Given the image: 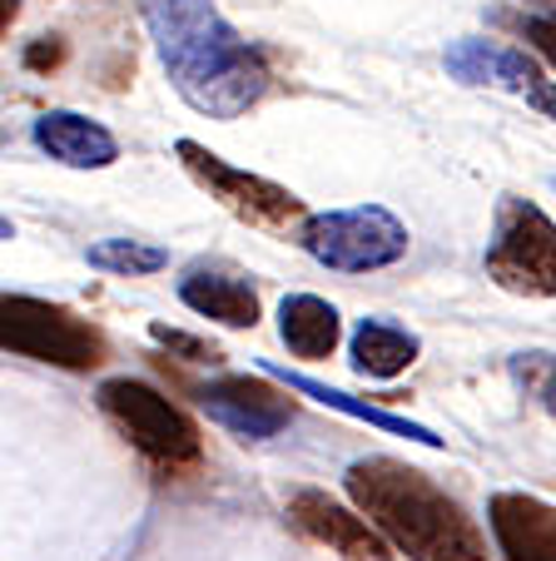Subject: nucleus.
Segmentation results:
<instances>
[{
    "mask_svg": "<svg viewBox=\"0 0 556 561\" xmlns=\"http://www.w3.org/2000/svg\"><path fill=\"white\" fill-rule=\"evenodd\" d=\"M145 31L174 95L209 119H239L269 95L263 55L224 21L214 0H139Z\"/></svg>",
    "mask_w": 556,
    "mask_h": 561,
    "instance_id": "obj_1",
    "label": "nucleus"
},
{
    "mask_svg": "<svg viewBox=\"0 0 556 561\" xmlns=\"http://www.w3.org/2000/svg\"><path fill=\"white\" fill-rule=\"evenodd\" d=\"M343 492L408 561H487V537L457 497L398 457H363L343 472Z\"/></svg>",
    "mask_w": 556,
    "mask_h": 561,
    "instance_id": "obj_2",
    "label": "nucleus"
},
{
    "mask_svg": "<svg viewBox=\"0 0 556 561\" xmlns=\"http://www.w3.org/2000/svg\"><path fill=\"white\" fill-rule=\"evenodd\" d=\"M298 249L314 264L333 274H373L408 254V224L383 204H358V209H324L298 224Z\"/></svg>",
    "mask_w": 556,
    "mask_h": 561,
    "instance_id": "obj_3",
    "label": "nucleus"
},
{
    "mask_svg": "<svg viewBox=\"0 0 556 561\" xmlns=\"http://www.w3.org/2000/svg\"><path fill=\"white\" fill-rule=\"evenodd\" d=\"M100 413L135 443L139 457L159 467V472H190L200 467L204 443L200 427L179 413L159 388H149L145 378H105L100 382Z\"/></svg>",
    "mask_w": 556,
    "mask_h": 561,
    "instance_id": "obj_4",
    "label": "nucleus"
},
{
    "mask_svg": "<svg viewBox=\"0 0 556 561\" xmlns=\"http://www.w3.org/2000/svg\"><path fill=\"white\" fill-rule=\"evenodd\" d=\"M0 348L15 353V358L50 363V368L90 373L105 363L110 343L90 318L70 313V308L31 294H5L0 298Z\"/></svg>",
    "mask_w": 556,
    "mask_h": 561,
    "instance_id": "obj_5",
    "label": "nucleus"
},
{
    "mask_svg": "<svg viewBox=\"0 0 556 561\" xmlns=\"http://www.w3.org/2000/svg\"><path fill=\"white\" fill-rule=\"evenodd\" d=\"M487 278L517 298H556V219L532 199L502 194L487 239Z\"/></svg>",
    "mask_w": 556,
    "mask_h": 561,
    "instance_id": "obj_6",
    "label": "nucleus"
},
{
    "mask_svg": "<svg viewBox=\"0 0 556 561\" xmlns=\"http://www.w3.org/2000/svg\"><path fill=\"white\" fill-rule=\"evenodd\" d=\"M174 154H179V164H184V174H190V180L200 184L209 199H219L234 219L253 224V229H288V224H304L308 219L304 199H298L294 190L263 180V174L239 170V164L219 159L214 149H204L200 139H179Z\"/></svg>",
    "mask_w": 556,
    "mask_h": 561,
    "instance_id": "obj_7",
    "label": "nucleus"
},
{
    "mask_svg": "<svg viewBox=\"0 0 556 561\" xmlns=\"http://www.w3.org/2000/svg\"><path fill=\"white\" fill-rule=\"evenodd\" d=\"M194 398H200V408L214 417V423L239 433V437H249V443H263V437L284 433L298 413L288 392H279L269 378H249V373L204 382Z\"/></svg>",
    "mask_w": 556,
    "mask_h": 561,
    "instance_id": "obj_8",
    "label": "nucleus"
},
{
    "mask_svg": "<svg viewBox=\"0 0 556 561\" xmlns=\"http://www.w3.org/2000/svg\"><path fill=\"white\" fill-rule=\"evenodd\" d=\"M288 522H294V531H304L308 541H318V547L338 551V557L348 561H388L393 541L383 537L373 522L363 517V512H348L343 502H333L328 492H314V488H298L294 497H288Z\"/></svg>",
    "mask_w": 556,
    "mask_h": 561,
    "instance_id": "obj_9",
    "label": "nucleus"
},
{
    "mask_svg": "<svg viewBox=\"0 0 556 561\" xmlns=\"http://www.w3.org/2000/svg\"><path fill=\"white\" fill-rule=\"evenodd\" d=\"M179 304L209 323H224V329H253L263 313L253 278L239 274L234 264H219V259H194L179 274Z\"/></svg>",
    "mask_w": 556,
    "mask_h": 561,
    "instance_id": "obj_10",
    "label": "nucleus"
},
{
    "mask_svg": "<svg viewBox=\"0 0 556 561\" xmlns=\"http://www.w3.org/2000/svg\"><path fill=\"white\" fill-rule=\"evenodd\" d=\"M442 65H447V75L462 80V85H492V90H512V95H532L542 85V65L532 55L517 50V45L483 41V35L452 41Z\"/></svg>",
    "mask_w": 556,
    "mask_h": 561,
    "instance_id": "obj_11",
    "label": "nucleus"
},
{
    "mask_svg": "<svg viewBox=\"0 0 556 561\" xmlns=\"http://www.w3.org/2000/svg\"><path fill=\"white\" fill-rule=\"evenodd\" d=\"M487 522L507 561H556V507L526 492H497Z\"/></svg>",
    "mask_w": 556,
    "mask_h": 561,
    "instance_id": "obj_12",
    "label": "nucleus"
},
{
    "mask_svg": "<svg viewBox=\"0 0 556 561\" xmlns=\"http://www.w3.org/2000/svg\"><path fill=\"white\" fill-rule=\"evenodd\" d=\"M31 139L41 154H50L55 164H70V170H110L120 159V139L100 119L75 115V110H45L31 125Z\"/></svg>",
    "mask_w": 556,
    "mask_h": 561,
    "instance_id": "obj_13",
    "label": "nucleus"
},
{
    "mask_svg": "<svg viewBox=\"0 0 556 561\" xmlns=\"http://www.w3.org/2000/svg\"><path fill=\"white\" fill-rule=\"evenodd\" d=\"M279 339H284V348L294 358H308V363L333 358L338 339H343V318L318 294H288L279 304Z\"/></svg>",
    "mask_w": 556,
    "mask_h": 561,
    "instance_id": "obj_14",
    "label": "nucleus"
},
{
    "mask_svg": "<svg viewBox=\"0 0 556 561\" xmlns=\"http://www.w3.org/2000/svg\"><path fill=\"white\" fill-rule=\"evenodd\" d=\"M269 378H279V382H284L288 392H304V398H314V403L333 408V413H348V417H358V423H367V427H383V433H393V437H408V443H422V447H442V437L432 433V427H422V423H408V417L388 413V408L358 403V398H348V392H338V388H328V382L308 378V373H288V368H279V363H269Z\"/></svg>",
    "mask_w": 556,
    "mask_h": 561,
    "instance_id": "obj_15",
    "label": "nucleus"
},
{
    "mask_svg": "<svg viewBox=\"0 0 556 561\" xmlns=\"http://www.w3.org/2000/svg\"><path fill=\"white\" fill-rule=\"evenodd\" d=\"M418 353H422L418 333L398 329L388 318H363L353 329V373H363L373 382H388L398 373H408L418 363Z\"/></svg>",
    "mask_w": 556,
    "mask_h": 561,
    "instance_id": "obj_16",
    "label": "nucleus"
},
{
    "mask_svg": "<svg viewBox=\"0 0 556 561\" xmlns=\"http://www.w3.org/2000/svg\"><path fill=\"white\" fill-rule=\"evenodd\" d=\"M84 264L100 274H120V278H145L169 268V249L145 244V239H100L84 249Z\"/></svg>",
    "mask_w": 556,
    "mask_h": 561,
    "instance_id": "obj_17",
    "label": "nucleus"
},
{
    "mask_svg": "<svg viewBox=\"0 0 556 561\" xmlns=\"http://www.w3.org/2000/svg\"><path fill=\"white\" fill-rule=\"evenodd\" d=\"M149 339H155L159 348L179 353V358H190V363H214L219 358V348H209L204 339H194V333H184V329H169V323H149Z\"/></svg>",
    "mask_w": 556,
    "mask_h": 561,
    "instance_id": "obj_18",
    "label": "nucleus"
},
{
    "mask_svg": "<svg viewBox=\"0 0 556 561\" xmlns=\"http://www.w3.org/2000/svg\"><path fill=\"white\" fill-rule=\"evenodd\" d=\"M517 35L556 70V11L552 15H522V21H517Z\"/></svg>",
    "mask_w": 556,
    "mask_h": 561,
    "instance_id": "obj_19",
    "label": "nucleus"
},
{
    "mask_svg": "<svg viewBox=\"0 0 556 561\" xmlns=\"http://www.w3.org/2000/svg\"><path fill=\"white\" fill-rule=\"evenodd\" d=\"M60 60H65V45L55 41V35L50 41H35L31 50H25V65H31V70H55Z\"/></svg>",
    "mask_w": 556,
    "mask_h": 561,
    "instance_id": "obj_20",
    "label": "nucleus"
},
{
    "mask_svg": "<svg viewBox=\"0 0 556 561\" xmlns=\"http://www.w3.org/2000/svg\"><path fill=\"white\" fill-rule=\"evenodd\" d=\"M526 100H532V105L542 110V115H546V119H552V125H556V80H542V85H536V90H532V95H526Z\"/></svg>",
    "mask_w": 556,
    "mask_h": 561,
    "instance_id": "obj_21",
    "label": "nucleus"
},
{
    "mask_svg": "<svg viewBox=\"0 0 556 561\" xmlns=\"http://www.w3.org/2000/svg\"><path fill=\"white\" fill-rule=\"evenodd\" d=\"M546 408L556 413V373H552V382H546Z\"/></svg>",
    "mask_w": 556,
    "mask_h": 561,
    "instance_id": "obj_22",
    "label": "nucleus"
},
{
    "mask_svg": "<svg viewBox=\"0 0 556 561\" xmlns=\"http://www.w3.org/2000/svg\"><path fill=\"white\" fill-rule=\"evenodd\" d=\"M536 5H546V11H556V0H536Z\"/></svg>",
    "mask_w": 556,
    "mask_h": 561,
    "instance_id": "obj_23",
    "label": "nucleus"
}]
</instances>
